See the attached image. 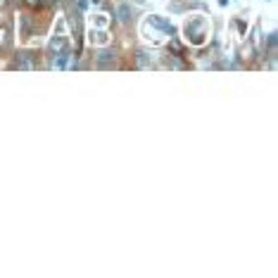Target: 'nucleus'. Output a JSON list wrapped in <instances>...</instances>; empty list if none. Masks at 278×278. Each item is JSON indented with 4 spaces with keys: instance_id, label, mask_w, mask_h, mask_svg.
<instances>
[{
    "instance_id": "1",
    "label": "nucleus",
    "mask_w": 278,
    "mask_h": 278,
    "mask_svg": "<svg viewBox=\"0 0 278 278\" xmlns=\"http://www.w3.org/2000/svg\"><path fill=\"white\" fill-rule=\"evenodd\" d=\"M209 31H212V26H209V21L202 15H190L183 24V34L193 45H202L204 40L209 38Z\"/></svg>"
}]
</instances>
